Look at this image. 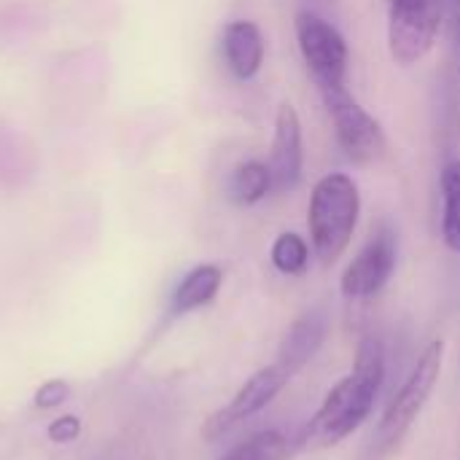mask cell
Listing matches in <instances>:
<instances>
[{
    "label": "cell",
    "mask_w": 460,
    "mask_h": 460,
    "mask_svg": "<svg viewBox=\"0 0 460 460\" xmlns=\"http://www.w3.org/2000/svg\"><path fill=\"white\" fill-rule=\"evenodd\" d=\"M385 383V348L377 337H364L356 348L353 369L326 394L305 431L310 447H334L356 434L372 415Z\"/></svg>",
    "instance_id": "obj_1"
},
{
    "label": "cell",
    "mask_w": 460,
    "mask_h": 460,
    "mask_svg": "<svg viewBox=\"0 0 460 460\" xmlns=\"http://www.w3.org/2000/svg\"><path fill=\"white\" fill-rule=\"evenodd\" d=\"M361 218V191L348 172L323 175L310 194V248L323 267H332L350 248Z\"/></svg>",
    "instance_id": "obj_2"
},
{
    "label": "cell",
    "mask_w": 460,
    "mask_h": 460,
    "mask_svg": "<svg viewBox=\"0 0 460 460\" xmlns=\"http://www.w3.org/2000/svg\"><path fill=\"white\" fill-rule=\"evenodd\" d=\"M442 364H445V342L434 340L420 350L410 377L396 391V396L388 402V407L369 439L372 460L385 458L388 453H394L404 442V437L412 431V426L423 415L431 394L437 391V383L442 377Z\"/></svg>",
    "instance_id": "obj_3"
},
{
    "label": "cell",
    "mask_w": 460,
    "mask_h": 460,
    "mask_svg": "<svg viewBox=\"0 0 460 460\" xmlns=\"http://www.w3.org/2000/svg\"><path fill=\"white\" fill-rule=\"evenodd\" d=\"M294 32L299 43V54L305 59L307 73L313 75L321 97H334L348 89V70H350V49L345 35L323 19L318 11L302 8L294 16Z\"/></svg>",
    "instance_id": "obj_4"
},
{
    "label": "cell",
    "mask_w": 460,
    "mask_h": 460,
    "mask_svg": "<svg viewBox=\"0 0 460 460\" xmlns=\"http://www.w3.org/2000/svg\"><path fill=\"white\" fill-rule=\"evenodd\" d=\"M442 0H388V51L402 67L426 59L442 30Z\"/></svg>",
    "instance_id": "obj_5"
},
{
    "label": "cell",
    "mask_w": 460,
    "mask_h": 460,
    "mask_svg": "<svg viewBox=\"0 0 460 460\" xmlns=\"http://www.w3.org/2000/svg\"><path fill=\"white\" fill-rule=\"evenodd\" d=\"M323 105L329 111L334 137H337L348 162L364 167V164L377 162L385 154L388 140H385L383 124L350 92L326 97Z\"/></svg>",
    "instance_id": "obj_6"
},
{
    "label": "cell",
    "mask_w": 460,
    "mask_h": 460,
    "mask_svg": "<svg viewBox=\"0 0 460 460\" xmlns=\"http://www.w3.org/2000/svg\"><path fill=\"white\" fill-rule=\"evenodd\" d=\"M291 375L275 361L270 367H261L259 372H253L232 396V402L226 407H221L218 412H213L205 426H202V439L205 442H218L221 437H226L229 431H234L237 426H243L245 420H251L253 415H259L261 410H267L288 385Z\"/></svg>",
    "instance_id": "obj_7"
},
{
    "label": "cell",
    "mask_w": 460,
    "mask_h": 460,
    "mask_svg": "<svg viewBox=\"0 0 460 460\" xmlns=\"http://www.w3.org/2000/svg\"><path fill=\"white\" fill-rule=\"evenodd\" d=\"M399 261V240L388 224H380L356 259L345 267L340 278V291L345 299H372L377 296L396 272Z\"/></svg>",
    "instance_id": "obj_8"
},
{
    "label": "cell",
    "mask_w": 460,
    "mask_h": 460,
    "mask_svg": "<svg viewBox=\"0 0 460 460\" xmlns=\"http://www.w3.org/2000/svg\"><path fill=\"white\" fill-rule=\"evenodd\" d=\"M270 172H272V191L286 194L294 191L305 172V135L299 111L291 102H280L275 113V132H272V151H270Z\"/></svg>",
    "instance_id": "obj_9"
},
{
    "label": "cell",
    "mask_w": 460,
    "mask_h": 460,
    "mask_svg": "<svg viewBox=\"0 0 460 460\" xmlns=\"http://www.w3.org/2000/svg\"><path fill=\"white\" fill-rule=\"evenodd\" d=\"M329 337V315L323 310H307L302 313L283 334L278 348V364L294 377L299 369H305L315 353L323 348Z\"/></svg>",
    "instance_id": "obj_10"
},
{
    "label": "cell",
    "mask_w": 460,
    "mask_h": 460,
    "mask_svg": "<svg viewBox=\"0 0 460 460\" xmlns=\"http://www.w3.org/2000/svg\"><path fill=\"white\" fill-rule=\"evenodd\" d=\"M221 49H224V62L229 73L237 81H251L259 75L267 54L264 32L256 22L251 19H234L224 27L221 35Z\"/></svg>",
    "instance_id": "obj_11"
},
{
    "label": "cell",
    "mask_w": 460,
    "mask_h": 460,
    "mask_svg": "<svg viewBox=\"0 0 460 460\" xmlns=\"http://www.w3.org/2000/svg\"><path fill=\"white\" fill-rule=\"evenodd\" d=\"M221 286H224V270L218 264H197L175 286V291L170 296V313L186 315V313L213 305Z\"/></svg>",
    "instance_id": "obj_12"
},
{
    "label": "cell",
    "mask_w": 460,
    "mask_h": 460,
    "mask_svg": "<svg viewBox=\"0 0 460 460\" xmlns=\"http://www.w3.org/2000/svg\"><path fill=\"white\" fill-rule=\"evenodd\" d=\"M272 194V172L267 162L259 159H248L243 164H237L229 175V197L232 202L251 208L259 205L264 197Z\"/></svg>",
    "instance_id": "obj_13"
},
{
    "label": "cell",
    "mask_w": 460,
    "mask_h": 460,
    "mask_svg": "<svg viewBox=\"0 0 460 460\" xmlns=\"http://www.w3.org/2000/svg\"><path fill=\"white\" fill-rule=\"evenodd\" d=\"M442 240L453 253H460V159L442 170Z\"/></svg>",
    "instance_id": "obj_14"
},
{
    "label": "cell",
    "mask_w": 460,
    "mask_h": 460,
    "mask_svg": "<svg viewBox=\"0 0 460 460\" xmlns=\"http://www.w3.org/2000/svg\"><path fill=\"white\" fill-rule=\"evenodd\" d=\"M218 460H291V442L280 431H259Z\"/></svg>",
    "instance_id": "obj_15"
},
{
    "label": "cell",
    "mask_w": 460,
    "mask_h": 460,
    "mask_svg": "<svg viewBox=\"0 0 460 460\" xmlns=\"http://www.w3.org/2000/svg\"><path fill=\"white\" fill-rule=\"evenodd\" d=\"M270 259L280 275L299 278L310 267V243L296 232H280L270 248Z\"/></svg>",
    "instance_id": "obj_16"
},
{
    "label": "cell",
    "mask_w": 460,
    "mask_h": 460,
    "mask_svg": "<svg viewBox=\"0 0 460 460\" xmlns=\"http://www.w3.org/2000/svg\"><path fill=\"white\" fill-rule=\"evenodd\" d=\"M70 383L62 380V377H51L46 383H40L32 394V404L35 410L40 412H51V410H59L67 399H70Z\"/></svg>",
    "instance_id": "obj_17"
},
{
    "label": "cell",
    "mask_w": 460,
    "mask_h": 460,
    "mask_svg": "<svg viewBox=\"0 0 460 460\" xmlns=\"http://www.w3.org/2000/svg\"><path fill=\"white\" fill-rule=\"evenodd\" d=\"M81 431H84L81 418L67 412V415L54 418V420L46 426V439H49L51 445H73V442L81 437Z\"/></svg>",
    "instance_id": "obj_18"
},
{
    "label": "cell",
    "mask_w": 460,
    "mask_h": 460,
    "mask_svg": "<svg viewBox=\"0 0 460 460\" xmlns=\"http://www.w3.org/2000/svg\"><path fill=\"white\" fill-rule=\"evenodd\" d=\"M458 43H460V13H458Z\"/></svg>",
    "instance_id": "obj_19"
},
{
    "label": "cell",
    "mask_w": 460,
    "mask_h": 460,
    "mask_svg": "<svg viewBox=\"0 0 460 460\" xmlns=\"http://www.w3.org/2000/svg\"><path fill=\"white\" fill-rule=\"evenodd\" d=\"M458 5H460V0H458Z\"/></svg>",
    "instance_id": "obj_20"
}]
</instances>
